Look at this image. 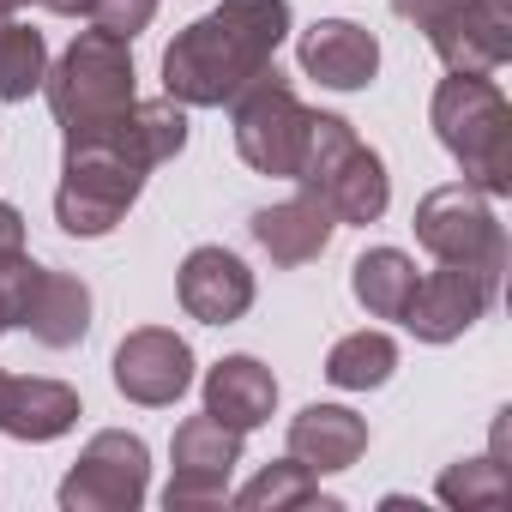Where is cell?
<instances>
[{"mask_svg":"<svg viewBox=\"0 0 512 512\" xmlns=\"http://www.w3.org/2000/svg\"><path fill=\"white\" fill-rule=\"evenodd\" d=\"M284 37L290 0H223L163 49V97L181 109H223L272 67Z\"/></svg>","mask_w":512,"mask_h":512,"instance_id":"6da1fadb","label":"cell"},{"mask_svg":"<svg viewBox=\"0 0 512 512\" xmlns=\"http://www.w3.org/2000/svg\"><path fill=\"white\" fill-rule=\"evenodd\" d=\"M43 91H49L55 127L67 145L121 139V121L139 103L133 97V55L109 31H79L73 49L55 61V73H43Z\"/></svg>","mask_w":512,"mask_h":512,"instance_id":"7a4b0ae2","label":"cell"},{"mask_svg":"<svg viewBox=\"0 0 512 512\" xmlns=\"http://www.w3.org/2000/svg\"><path fill=\"white\" fill-rule=\"evenodd\" d=\"M434 133L488 199L512 193V109L488 73H452L434 91Z\"/></svg>","mask_w":512,"mask_h":512,"instance_id":"3957f363","label":"cell"},{"mask_svg":"<svg viewBox=\"0 0 512 512\" xmlns=\"http://www.w3.org/2000/svg\"><path fill=\"white\" fill-rule=\"evenodd\" d=\"M296 181L338 223H380L386 205H392V175H386L380 151H368L344 115H314L308 121V151H302Z\"/></svg>","mask_w":512,"mask_h":512,"instance_id":"277c9868","label":"cell"},{"mask_svg":"<svg viewBox=\"0 0 512 512\" xmlns=\"http://www.w3.org/2000/svg\"><path fill=\"white\" fill-rule=\"evenodd\" d=\"M145 175H151V169L133 163V151H127L121 139H103V145H67L61 187H55V223H61L67 235H85V241L109 235V229L133 211Z\"/></svg>","mask_w":512,"mask_h":512,"instance_id":"5b68a950","label":"cell"},{"mask_svg":"<svg viewBox=\"0 0 512 512\" xmlns=\"http://www.w3.org/2000/svg\"><path fill=\"white\" fill-rule=\"evenodd\" d=\"M308 121H314V109L296 97V85L278 67H266L247 91L229 97V127H235L241 163L260 175H278V181H296L302 151H308Z\"/></svg>","mask_w":512,"mask_h":512,"instance_id":"8992f818","label":"cell"},{"mask_svg":"<svg viewBox=\"0 0 512 512\" xmlns=\"http://www.w3.org/2000/svg\"><path fill=\"white\" fill-rule=\"evenodd\" d=\"M410 223H416V241L434 253L440 266H470V272H488V278L506 272V229H500V217H494L482 187H470V181L434 187L416 205Z\"/></svg>","mask_w":512,"mask_h":512,"instance_id":"52a82bcc","label":"cell"},{"mask_svg":"<svg viewBox=\"0 0 512 512\" xmlns=\"http://www.w3.org/2000/svg\"><path fill=\"white\" fill-rule=\"evenodd\" d=\"M145 488H151L145 440L127 434V428H103L73 458V470L61 482V506L67 512H133L145 500Z\"/></svg>","mask_w":512,"mask_h":512,"instance_id":"ba28073f","label":"cell"},{"mask_svg":"<svg viewBox=\"0 0 512 512\" xmlns=\"http://www.w3.org/2000/svg\"><path fill=\"white\" fill-rule=\"evenodd\" d=\"M169 488H163V506L169 512H187V506H217L229 500V476L241 464V434L223 428L217 416H187L169 440Z\"/></svg>","mask_w":512,"mask_h":512,"instance_id":"9c48e42d","label":"cell"},{"mask_svg":"<svg viewBox=\"0 0 512 512\" xmlns=\"http://www.w3.org/2000/svg\"><path fill=\"white\" fill-rule=\"evenodd\" d=\"M494 296H500V278L470 272V266H440V272L416 278L404 326L416 332V344H452L494 308Z\"/></svg>","mask_w":512,"mask_h":512,"instance_id":"30bf717a","label":"cell"},{"mask_svg":"<svg viewBox=\"0 0 512 512\" xmlns=\"http://www.w3.org/2000/svg\"><path fill=\"white\" fill-rule=\"evenodd\" d=\"M115 386L121 398L145 404V410H163L175 404L187 386H193V350L181 332L169 326H139L115 344Z\"/></svg>","mask_w":512,"mask_h":512,"instance_id":"8fae6325","label":"cell"},{"mask_svg":"<svg viewBox=\"0 0 512 512\" xmlns=\"http://www.w3.org/2000/svg\"><path fill=\"white\" fill-rule=\"evenodd\" d=\"M428 43L452 73H500L512 61V0H458L428 25Z\"/></svg>","mask_w":512,"mask_h":512,"instance_id":"7c38bea8","label":"cell"},{"mask_svg":"<svg viewBox=\"0 0 512 512\" xmlns=\"http://www.w3.org/2000/svg\"><path fill=\"white\" fill-rule=\"evenodd\" d=\"M175 290H181L187 320H199V326H235L253 308V272L229 247H193L181 260Z\"/></svg>","mask_w":512,"mask_h":512,"instance_id":"4fadbf2b","label":"cell"},{"mask_svg":"<svg viewBox=\"0 0 512 512\" xmlns=\"http://www.w3.org/2000/svg\"><path fill=\"white\" fill-rule=\"evenodd\" d=\"M302 73L320 79L326 91H362L380 73V43L356 19H320L302 31Z\"/></svg>","mask_w":512,"mask_h":512,"instance_id":"5bb4252c","label":"cell"},{"mask_svg":"<svg viewBox=\"0 0 512 512\" xmlns=\"http://www.w3.org/2000/svg\"><path fill=\"white\" fill-rule=\"evenodd\" d=\"M253 241H260V253L272 266H308V260H320V253L332 247V229H338V217L314 199V193H296V199H284V205H266V211H253Z\"/></svg>","mask_w":512,"mask_h":512,"instance_id":"9a60e30c","label":"cell"},{"mask_svg":"<svg viewBox=\"0 0 512 512\" xmlns=\"http://www.w3.org/2000/svg\"><path fill=\"white\" fill-rule=\"evenodd\" d=\"M278 410V380L260 356H223L205 374V416H217L235 434H253L260 422H272Z\"/></svg>","mask_w":512,"mask_h":512,"instance_id":"2e32d148","label":"cell"},{"mask_svg":"<svg viewBox=\"0 0 512 512\" xmlns=\"http://www.w3.org/2000/svg\"><path fill=\"white\" fill-rule=\"evenodd\" d=\"M362 452H368V422L344 404H308L290 422V458L308 464L314 476H338L362 464Z\"/></svg>","mask_w":512,"mask_h":512,"instance_id":"e0dca14e","label":"cell"},{"mask_svg":"<svg viewBox=\"0 0 512 512\" xmlns=\"http://www.w3.org/2000/svg\"><path fill=\"white\" fill-rule=\"evenodd\" d=\"M19 326H25L37 344H49V350H73V344H85V332H91V284L73 278V272L43 266L37 284H31V302H25Z\"/></svg>","mask_w":512,"mask_h":512,"instance_id":"ac0fdd59","label":"cell"},{"mask_svg":"<svg viewBox=\"0 0 512 512\" xmlns=\"http://www.w3.org/2000/svg\"><path fill=\"white\" fill-rule=\"evenodd\" d=\"M79 422V392L67 380H7V398H0V434L13 440H61Z\"/></svg>","mask_w":512,"mask_h":512,"instance_id":"d6986e66","label":"cell"},{"mask_svg":"<svg viewBox=\"0 0 512 512\" xmlns=\"http://www.w3.org/2000/svg\"><path fill=\"white\" fill-rule=\"evenodd\" d=\"M350 290L374 320H404V308L416 296V260L404 247H368L350 266Z\"/></svg>","mask_w":512,"mask_h":512,"instance_id":"ffe728a7","label":"cell"},{"mask_svg":"<svg viewBox=\"0 0 512 512\" xmlns=\"http://www.w3.org/2000/svg\"><path fill=\"white\" fill-rule=\"evenodd\" d=\"M121 145L133 151V163L145 169H163L169 157H181L187 145V109L175 97H151V103H133L127 121H121Z\"/></svg>","mask_w":512,"mask_h":512,"instance_id":"44dd1931","label":"cell"},{"mask_svg":"<svg viewBox=\"0 0 512 512\" xmlns=\"http://www.w3.org/2000/svg\"><path fill=\"white\" fill-rule=\"evenodd\" d=\"M392 368H398V344L386 332H350L326 356V380L344 386V392H374V386L392 380Z\"/></svg>","mask_w":512,"mask_h":512,"instance_id":"7402d4cb","label":"cell"},{"mask_svg":"<svg viewBox=\"0 0 512 512\" xmlns=\"http://www.w3.org/2000/svg\"><path fill=\"white\" fill-rule=\"evenodd\" d=\"M43 73H49L43 31L19 25L13 13H0V103H25L31 91H43Z\"/></svg>","mask_w":512,"mask_h":512,"instance_id":"603a6c76","label":"cell"},{"mask_svg":"<svg viewBox=\"0 0 512 512\" xmlns=\"http://www.w3.org/2000/svg\"><path fill=\"white\" fill-rule=\"evenodd\" d=\"M338 506L332 494H320V476L308 470V464H296V458H278V464H266L260 476H253L241 494H235V506H247V512H284V506Z\"/></svg>","mask_w":512,"mask_h":512,"instance_id":"cb8c5ba5","label":"cell"},{"mask_svg":"<svg viewBox=\"0 0 512 512\" xmlns=\"http://www.w3.org/2000/svg\"><path fill=\"white\" fill-rule=\"evenodd\" d=\"M434 494L446 506H458V512H494V506L512 500V476H506L500 458H458V464L440 470V488Z\"/></svg>","mask_w":512,"mask_h":512,"instance_id":"d4e9b609","label":"cell"},{"mask_svg":"<svg viewBox=\"0 0 512 512\" xmlns=\"http://www.w3.org/2000/svg\"><path fill=\"white\" fill-rule=\"evenodd\" d=\"M37 260L25 247H7L0 253V326H19V314H25V302H31V284H37Z\"/></svg>","mask_w":512,"mask_h":512,"instance_id":"484cf974","label":"cell"},{"mask_svg":"<svg viewBox=\"0 0 512 512\" xmlns=\"http://www.w3.org/2000/svg\"><path fill=\"white\" fill-rule=\"evenodd\" d=\"M151 19H157V0H91V25L121 43H133Z\"/></svg>","mask_w":512,"mask_h":512,"instance_id":"4316f807","label":"cell"},{"mask_svg":"<svg viewBox=\"0 0 512 512\" xmlns=\"http://www.w3.org/2000/svg\"><path fill=\"white\" fill-rule=\"evenodd\" d=\"M446 7H458V0H392V13H398V19H410L416 31H428Z\"/></svg>","mask_w":512,"mask_h":512,"instance_id":"83f0119b","label":"cell"},{"mask_svg":"<svg viewBox=\"0 0 512 512\" xmlns=\"http://www.w3.org/2000/svg\"><path fill=\"white\" fill-rule=\"evenodd\" d=\"M7 247H25V217H19V205L0 199V253Z\"/></svg>","mask_w":512,"mask_h":512,"instance_id":"f1b7e54d","label":"cell"},{"mask_svg":"<svg viewBox=\"0 0 512 512\" xmlns=\"http://www.w3.org/2000/svg\"><path fill=\"white\" fill-rule=\"evenodd\" d=\"M37 7H43V13H55V19H79V13L91 19V0H37Z\"/></svg>","mask_w":512,"mask_h":512,"instance_id":"f546056e","label":"cell"},{"mask_svg":"<svg viewBox=\"0 0 512 512\" xmlns=\"http://www.w3.org/2000/svg\"><path fill=\"white\" fill-rule=\"evenodd\" d=\"M13 7H25V0H0V13H13Z\"/></svg>","mask_w":512,"mask_h":512,"instance_id":"4dcf8cb0","label":"cell"},{"mask_svg":"<svg viewBox=\"0 0 512 512\" xmlns=\"http://www.w3.org/2000/svg\"><path fill=\"white\" fill-rule=\"evenodd\" d=\"M7 380H13V374H7V368H0V398H7Z\"/></svg>","mask_w":512,"mask_h":512,"instance_id":"1f68e13d","label":"cell"},{"mask_svg":"<svg viewBox=\"0 0 512 512\" xmlns=\"http://www.w3.org/2000/svg\"><path fill=\"white\" fill-rule=\"evenodd\" d=\"M0 332H7V326H0Z\"/></svg>","mask_w":512,"mask_h":512,"instance_id":"d6a6232c","label":"cell"}]
</instances>
